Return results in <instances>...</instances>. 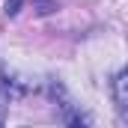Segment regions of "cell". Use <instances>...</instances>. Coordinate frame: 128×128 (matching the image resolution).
<instances>
[{
  "instance_id": "3957f363",
  "label": "cell",
  "mask_w": 128,
  "mask_h": 128,
  "mask_svg": "<svg viewBox=\"0 0 128 128\" xmlns=\"http://www.w3.org/2000/svg\"><path fill=\"white\" fill-rule=\"evenodd\" d=\"M24 6V0H6V15H18Z\"/></svg>"
},
{
  "instance_id": "7a4b0ae2",
  "label": "cell",
  "mask_w": 128,
  "mask_h": 128,
  "mask_svg": "<svg viewBox=\"0 0 128 128\" xmlns=\"http://www.w3.org/2000/svg\"><path fill=\"white\" fill-rule=\"evenodd\" d=\"M33 9H36V15H48L57 9V0H33Z\"/></svg>"
},
{
  "instance_id": "6da1fadb",
  "label": "cell",
  "mask_w": 128,
  "mask_h": 128,
  "mask_svg": "<svg viewBox=\"0 0 128 128\" xmlns=\"http://www.w3.org/2000/svg\"><path fill=\"white\" fill-rule=\"evenodd\" d=\"M113 98H116L119 119H122V122H128V72L116 74V80H113Z\"/></svg>"
}]
</instances>
